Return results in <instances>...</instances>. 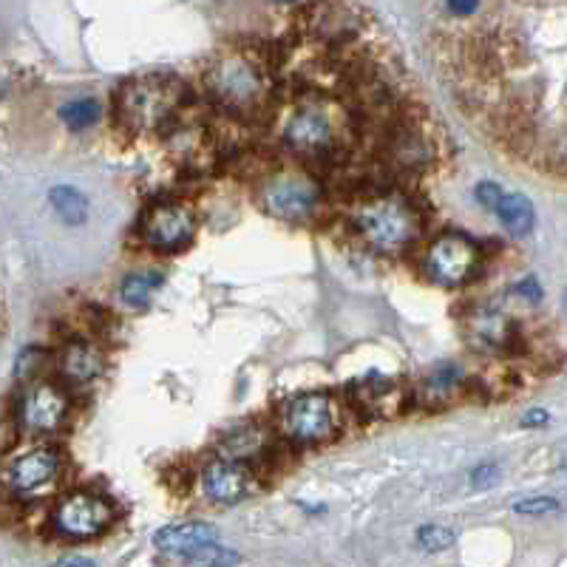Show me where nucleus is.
Segmentation results:
<instances>
[{"label": "nucleus", "mask_w": 567, "mask_h": 567, "mask_svg": "<svg viewBox=\"0 0 567 567\" xmlns=\"http://www.w3.org/2000/svg\"><path fill=\"white\" fill-rule=\"evenodd\" d=\"M258 199L264 210L281 222H307L321 205V190L310 176L301 173H273L261 182Z\"/></svg>", "instance_id": "obj_5"}, {"label": "nucleus", "mask_w": 567, "mask_h": 567, "mask_svg": "<svg viewBox=\"0 0 567 567\" xmlns=\"http://www.w3.org/2000/svg\"><path fill=\"white\" fill-rule=\"evenodd\" d=\"M284 429L298 443H318L327 440L335 429V409L332 400L321 392H307L295 397L284 412Z\"/></svg>", "instance_id": "obj_8"}, {"label": "nucleus", "mask_w": 567, "mask_h": 567, "mask_svg": "<svg viewBox=\"0 0 567 567\" xmlns=\"http://www.w3.org/2000/svg\"><path fill=\"white\" fill-rule=\"evenodd\" d=\"M182 562H185L188 567H233V565H239L241 556L236 553V550L222 548L219 542H213V545H205V548L188 553Z\"/></svg>", "instance_id": "obj_19"}, {"label": "nucleus", "mask_w": 567, "mask_h": 567, "mask_svg": "<svg viewBox=\"0 0 567 567\" xmlns=\"http://www.w3.org/2000/svg\"><path fill=\"white\" fill-rule=\"evenodd\" d=\"M207 88L210 94L230 111H250L256 108L267 94V77L264 69L247 54H227L213 69L207 71Z\"/></svg>", "instance_id": "obj_4"}, {"label": "nucleus", "mask_w": 567, "mask_h": 567, "mask_svg": "<svg viewBox=\"0 0 567 567\" xmlns=\"http://www.w3.org/2000/svg\"><path fill=\"white\" fill-rule=\"evenodd\" d=\"M213 542H219V528L210 522H176V525H165L154 533L156 550L176 556V559H185L188 553L213 545Z\"/></svg>", "instance_id": "obj_11"}, {"label": "nucleus", "mask_w": 567, "mask_h": 567, "mask_svg": "<svg viewBox=\"0 0 567 567\" xmlns=\"http://www.w3.org/2000/svg\"><path fill=\"white\" fill-rule=\"evenodd\" d=\"M355 227L380 253H400L420 233V216L400 196H380L355 213Z\"/></svg>", "instance_id": "obj_3"}, {"label": "nucleus", "mask_w": 567, "mask_h": 567, "mask_svg": "<svg viewBox=\"0 0 567 567\" xmlns=\"http://www.w3.org/2000/svg\"><path fill=\"white\" fill-rule=\"evenodd\" d=\"M474 332H477V341H482V344H505V338H508V318L502 312L480 310L477 312V321H474Z\"/></svg>", "instance_id": "obj_20"}, {"label": "nucleus", "mask_w": 567, "mask_h": 567, "mask_svg": "<svg viewBox=\"0 0 567 567\" xmlns=\"http://www.w3.org/2000/svg\"><path fill=\"white\" fill-rule=\"evenodd\" d=\"M499 477H502V474H499L497 465H480V468L471 471V485H474V488H491V485H497Z\"/></svg>", "instance_id": "obj_25"}, {"label": "nucleus", "mask_w": 567, "mask_h": 567, "mask_svg": "<svg viewBox=\"0 0 567 567\" xmlns=\"http://www.w3.org/2000/svg\"><path fill=\"white\" fill-rule=\"evenodd\" d=\"M66 414H69V400L52 383H37V386H32L26 392V397H23V406H20L23 426L29 431H35V434L57 431L63 426Z\"/></svg>", "instance_id": "obj_10"}, {"label": "nucleus", "mask_w": 567, "mask_h": 567, "mask_svg": "<svg viewBox=\"0 0 567 567\" xmlns=\"http://www.w3.org/2000/svg\"><path fill=\"white\" fill-rule=\"evenodd\" d=\"M182 100H185V86L176 77L145 74L125 83L114 105H117V117L128 131L145 134L165 128L179 111Z\"/></svg>", "instance_id": "obj_1"}, {"label": "nucleus", "mask_w": 567, "mask_h": 567, "mask_svg": "<svg viewBox=\"0 0 567 567\" xmlns=\"http://www.w3.org/2000/svg\"><path fill=\"white\" fill-rule=\"evenodd\" d=\"M114 522V508L97 494L74 491L57 502L54 528L69 539H94Z\"/></svg>", "instance_id": "obj_6"}, {"label": "nucleus", "mask_w": 567, "mask_h": 567, "mask_svg": "<svg viewBox=\"0 0 567 567\" xmlns=\"http://www.w3.org/2000/svg\"><path fill=\"white\" fill-rule=\"evenodd\" d=\"M514 511L519 516H545L559 511V502L553 497H531V499H519L514 505Z\"/></svg>", "instance_id": "obj_23"}, {"label": "nucleus", "mask_w": 567, "mask_h": 567, "mask_svg": "<svg viewBox=\"0 0 567 567\" xmlns=\"http://www.w3.org/2000/svg\"><path fill=\"white\" fill-rule=\"evenodd\" d=\"M196 233L193 213L185 205H156L142 222V239L154 250L173 253L188 247Z\"/></svg>", "instance_id": "obj_9"}, {"label": "nucleus", "mask_w": 567, "mask_h": 567, "mask_svg": "<svg viewBox=\"0 0 567 567\" xmlns=\"http://www.w3.org/2000/svg\"><path fill=\"white\" fill-rule=\"evenodd\" d=\"M60 117H63V122L69 125L71 131H83V128H91L94 122L100 120V105L94 100H77V103L63 105Z\"/></svg>", "instance_id": "obj_21"}, {"label": "nucleus", "mask_w": 567, "mask_h": 567, "mask_svg": "<svg viewBox=\"0 0 567 567\" xmlns=\"http://www.w3.org/2000/svg\"><path fill=\"white\" fill-rule=\"evenodd\" d=\"M344 117L327 100H307L284 122V142L307 159L332 156L344 145Z\"/></svg>", "instance_id": "obj_2"}, {"label": "nucleus", "mask_w": 567, "mask_h": 567, "mask_svg": "<svg viewBox=\"0 0 567 567\" xmlns=\"http://www.w3.org/2000/svg\"><path fill=\"white\" fill-rule=\"evenodd\" d=\"M448 12L451 15H460V18H465V15H474V12H480V3H468V0H457V3H448Z\"/></svg>", "instance_id": "obj_28"}, {"label": "nucleus", "mask_w": 567, "mask_h": 567, "mask_svg": "<svg viewBox=\"0 0 567 567\" xmlns=\"http://www.w3.org/2000/svg\"><path fill=\"white\" fill-rule=\"evenodd\" d=\"M49 567H97L91 559H83V556H71V559H60Z\"/></svg>", "instance_id": "obj_29"}, {"label": "nucleus", "mask_w": 567, "mask_h": 567, "mask_svg": "<svg viewBox=\"0 0 567 567\" xmlns=\"http://www.w3.org/2000/svg\"><path fill=\"white\" fill-rule=\"evenodd\" d=\"M202 485L205 494L219 505H236L247 497L250 491V474L241 468L239 463H227V460H216L205 468L202 474Z\"/></svg>", "instance_id": "obj_12"}, {"label": "nucleus", "mask_w": 567, "mask_h": 567, "mask_svg": "<svg viewBox=\"0 0 567 567\" xmlns=\"http://www.w3.org/2000/svg\"><path fill=\"white\" fill-rule=\"evenodd\" d=\"M60 372L74 383H88L103 372V355L97 346L86 344V341L69 344L60 355Z\"/></svg>", "instance_id": "obj_14"}, {"label": "nucleus", "mask_w": 567, "mask_h": 567, "mask_svg": "<svg viewBox=\"0 0 567 567\" xmlns=\"http://www.w3.org/2000/svg\"><path fill=\"white\" fill-rule=\"evenodd\" d=\"M494 213L499 216V222L505 224V230L516 239L528 236L533 230V222H536V210H533L531 199L522 196V193H502Z\"/></svg>", "instance_id": "obj_15"}, {"label": "nucleus", "mask_w": 567, "mask_h": 567, "mask_svg": "<svg viewBox=\"0 0 567 567\" xmlns=\"http://www.w3.org/2000/svg\"><path fill=\"white\" fill-rule=\"evenodd\" d=\"M477 264H480V250L463 233H443L440 239L431 241L426 253V270L443 287H457L468 281Z\"/></svg>", "instance_id": "obj_7"}, {"label": "nucleus", "mask_w": 567, "mask_h": 567, "mask_svg": "<svg viewBox=\"0 0 567 567\" xmlns=\"http://www.w3.org/2000/svg\"><path fill=\"white\" fill-rule=\"evenodd\" d=\"M457 542V536L446 525H423L417 531V545L426 550V553H443Z\"/></svg>", "instance_id": "obj_22"}, {"label": "nucleus", "mask_w": 567, "mask_h": 567, "mask_svg": "<svg viewBox=\"0 0 567 567\" xmlns=\"http://www.w3.org/2000/svg\"><path fill=\"white\" fill-rule=\"evenodd\" d=\"M49 202H52L54 213L66 224H86L88 219V199L71 185H57L49 190Z\"/></svg>", "instance_id": "obj_16"}, {"label": "nucleus", "mask_w": 567, "mask_h": 567, "mask_svg": "<svg viewBox=\"0 0 567 567\" xmlns=\"http://www.w3.org/2000/svg\"><path fill=\"white\" fill-rule=\"evenodd\" d=\"M267 443V437L258 429H241L236 434L227 437V443L222 446V460L227 463H239L241 457H250V454H258Z\"/></svg>", "instance_id": "obj_18"}, {"label": "nucleus", "mask_w": 567, "mask_h": 567, "mask_svg": "<svg viewBox=\"0 0 567 567\" xmlns=\"http://www.w3.org/2000/svg\"><path fill=\"white\" fill-rule=\"evenodd\" d=\"M159 284H162V275H159V273L128 275V278L122 281V287H120L122 301H125L128 307L139 310V307H145V304H148V298H151V293H154Z\"/></svg>", "instance_id": "obj_17"}, {"label": "nucleus", "mask_w": 567, "mask_h": 567, "mask_svg": "<svg viewBox=\"0 0 567 567\" xmlns=\"http://www.w3.org/2000/svg\"><path fill=\"white\" fill-rule=\"evenodd\" d=\"M545 423H548V412L545 409H531V412H525V417H522L525 429H536V426H545Z\"/></svg>", "instance_id": "obj_27"}, {"label": "nucleus", "mask_w": 567, "mask_h": 567, "mask_svg": "<svg viewBox=\"0 0 567 567\" xmlns=\"http://www.w3.org/2000/svg\"><path fill=\"white\" fill-rule=\"evenodd\" d=\"M514 293H519L522 298H528L531 304H539V301H542V287H539V281H536L533 275H528L522 284H516Z\"/></svg>", "instance_id": "obj_26"}, {"label": "nucleus", "mask_w": 567, "mask_h": 567, "mask_svg": "<svg viewBox=\"0 0 567 567\" xmlns=\"http://www.w3.org/2000/svg\"><path fill=\"white\" fill-rule=\"evenodd\" d=\"M57 465H60V460H57L52 448H35V451L23 454L18 463L12 465L9 482L20 494H32L37 488H43L46 482L54 480Z\"/></svg>", "instance_id": "obj_13"}, {"label": "nucleus", "mask_w": 567, "mask_h": 567, "mask_svg": "<svg viewBox=\"0 0 567 567\" xmlns=\"http://www.w3.org/2000/svg\"><path fill=\"white\" fill-rule=\"evenodd\" d=\"M502 193H505V190L499 188L497 182H480L477 190H474V196L480 199V205L485 207V210H494V207L499 205V199H502Z\"/></svg>", "instance_id": "obj_24"}]
</instances>
